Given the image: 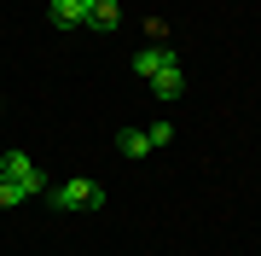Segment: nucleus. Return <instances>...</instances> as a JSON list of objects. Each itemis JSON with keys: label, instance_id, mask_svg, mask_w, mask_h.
I'll use <instances>...</instances> for the list:
<instances>
[{"label": "nucleus", "instance_id": "5", "mask_svg": "<svg viewBox=\"0 0 261 256\" xmlns=\"http://www.w3.org/2000/svg\"><path fill=\"white\" fill-rule=\"evenodd\" d=\"M53 24H58V29L87 24V0H53Z\"/></svg>", "mask_w": 261, "mask_h": 256}, {"label": "nucleus", "instance_id": "8", "mask_svg": "<svg viewBox=\"0 0 261 256\" xmlns=\"http://www.w3.org/2000/svg\"><path fill=\"white\" fill-rule=\"evenodd\" d=\"M12 204H23V187H18V180H6V175H0V210H12Z\"/></svg>", "mask_w": 261, "mask_h": 256}, {"label": "nucleus", "instance_id": "6", "mask_svg": "<svg viewBox=\"0 0 261 256\" xmlns=\"http://www.w3.org/2000/svg\"><path fill=\"white\" fill-rule=\"evenodd\" d=\"M87 24H93V29H116L122 24V6H116V0H87Z\"/></svg>", "mask_w": 261, "mask_h": 256}, {"label": "nucleus", "instance_id": "4", "mask_svg": "<svg viewBox=\"0 0 261 256\" xmlns=\"http://www.w3.org/2000/svg\"><path fill=\"white\" fill-rule=\"evenodd\" d=\"M151 94H157V99H180V94H186V70H180V58H168L157 76H151Z\"/></svg>", "mask_w": 261, "mask_h": 256}, {"label": "nucleus", "instance_id": "2", "mask_svg": "<svg viewBox=\"0 0 261 256\" xmlns=\"http://www.w3.org/2000/svg\"><path fill=\"white\" fill-rule=\"evenodd\" d=\"M0 175H6V180H18V187H23V198L47 192V175H41V169H35V163H29L23 152H6V157H0Z\"/></svg>", "mask_w": 261, "mask_h": 256}, {"label": "nucleus", "instance_id": "9", "mask_svg": "<svg viewBox=\"0 0 261 256\" xmlns=\"http://www.w3.org/2000/svg\"><path fill=\"white\" fill-rule=\"evenodd\" d=\"M145 134H151V152H157V146H168V140H174V123H151Z\"/></svg>", "mask_w": 261, "mask_h": 256}, {"label": "nucleus", "instance_id": "7", "mask_svg": "<svg viewBox=\"0 0 261 256\" xmlns=\"http://www.w3.org/2000/svg\"><path fill=\"white\" fill-rule=\"evenodd\" d=\"M116 152H122V157H145V152H151V134H145V128H122V134H116Z\"/></svg>", "mask_w": 261, "mask_h": 256}, {"label": "nucleus", "instance_id": "1", "mask_svg": "<svg viewBox=\"0 0 261 256\" xmlns=\"http://www.w3.org/2000/svg\"><path fill=\"white\" fill-rule=\"evenodd\" d=\"M47 198H53V210H99L105 204V187L87 180V175H75V180H64V187H53Z\"/></svg>", "mask_w": 261, "mask_h": 256}, {"label": "nucleus", "instance_id": "3", "mask_svg": "<svg viewBox=\"0 0 261 256\" xmlns=\"http://www.w3.org/2000/svg\"><path fill=\"white\" fill-rule=\"evenodd\" d=\"M168 58H174V47H168V41H151V47H140V53H134V76H140V82H151V76L168 64Z\"/></svg>", "mask_w": 261, "mask_h": 256}]
</instances>
